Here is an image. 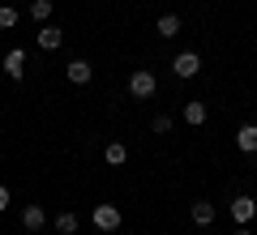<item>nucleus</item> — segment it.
<instances>
[{
  "mask_svg": "<svg viewBox=\"0 0 257 235\" xmlns=\"http://www.w3.org/2000/svg\"><path fill=\"white\" fill-rule=\"evenodd\" d=\"M128 94H133V99H150V94H155V73L150 69H133L128 73Z\"/></svg>",
  "mask_w": 257,
  "mask_h": 235,
  "instance_id": "obj_1",
  "label": "nucleus"
},
{
  "mask_svg": "<svg viewBox=\"0 0 257 235\" xmlns=\"http://www.w3.org/2000/svg\"><path fill=\"white\" fill-rule=\"evenodd\" d=\"M197 69H202L197 52H180V56L172 60V73H176V77H197Z\"/></svg>",
  "mask_w": 257,
  "mask_h": 235,
  "instance_id": "obj_2",
  "label": "nucleus"
},
{
  "mask_svg": "<svg viewBox=\"0 0 257 235\" xmlns=\"http://www.w3.org/2000/svg\"><path fill=\"white\" fill-rule=\"evenodd\" d=\"M231 218H236V222H253L257 218V201L253 197H231Z\"/></svg>",
  "mask_w": 257,
  "mask_h": 235,
  "instance_id": "obj_3",
  "label": "nucleus"
},
{
  "mask_svg": "<svg viewBox=\"0 0 257 235\" xmlns=\"http://www.w3.org/2000/svg\"><path fill=\"white\" fill-rule=\"evenodd\" d=\"M94 226H99V231H116L120 226V209L116 205H94Z\"/></svg>",
  "mask_w": 257,
  "mask_h": 235,
  "instance_id": "obj_4",
  "label": "nucleus"
},
{
  "mask_svg": "<svg viewBox=\"0 0 257 235\" xmlns=\"http://www.w3.org/2000/svg\"><path fill=\"white\" fill-rule=\"evenodd\" d=\"M5 73H9L13 82H22V77H26V52H18V47H13V52L5 56Z\"/></svg>",
  "mask_w": 257,
  "mask_h": 235,
  "instance_id": "obj_5",
  "label": "nucleus"
},
{
  "mask_svg": "<svg viewBox=\"0 0 257 235\" xmlns=\"http://www.w3.org/2000/svg\"><path fill=\"white\" fill-rule=\"evenodd\" d=\"M43 222H47L43 205H26L22 209V226H26V231H43Z\"/></svg>",
  "mask_w": 257,
  "mask_h": 235,
  "instance_id": "obj_6",
  "label": "nucleus"
},
{
  "mask_svg": "<svg viewBox=\"0 0 257 235\" xmlns=\"http://www.w3.org/2000/svg\"><path fill=\"white\" fill-rule=\"evenodd\" d=\"M236 145H240L244 154H257V124H244V128H240V133H236Z\"/></svg>",
  "mask_w": 257,
  "mask_h": 235,
  "instance_id": "obj_7",
  "label": "nucleus"
},
{
  "mask_svg": "<svg viewBox=\"0 0 257 235\" xmlns=\"http://www.w3.org/2000/svg\"><path fill=\"white\" fill-rule=\"evenodd\" d=\"M90 77H94V69H90L86 60H73V64H69V82H73V86H86Z\"/></svg>",
  "mask_w": 257,
  "mask_h": 235,
  "instance_id": "obj_8",
  "label": "nucleus"
},
{
  "mask_svg": "<svg viewBox=\"0 0 257 235\" xmlns=\"http://www.w3.org/2000/svg\"><path fill=\"white\" fill-rule=\"evenodd\" d=\"M60 30H56V26H43V30H39V47H43V52H56V47H60Z\"/></svg>",
  "mask_w": 257,
  "mask_h": 235,
  "instance_id": "obj_9",
  "label": "nucleus"
},
{
  "mask_svg": "<svg viewBox=\"0 0 257 235\" xmlns=\"http://www.w3.org/2000/svg\"><path fill=\"white\" fill-rule=\"evenodd\" d=\"M193 222H197V226H210L214 222V205H210V201H197V205H193Z\"/></svg>",
  "mask_w": 257,
  "mask_h": 235,
  "instance_id": "obj_10",
  "label": "nucleus"
},
{
  "mask_svg": "<svg viewBox=\"0 0 257 235\" xmlns=\"http://www.w3.org/2000/svg\"><path fill=\"white\" fill-rule=\"evenodd\" d=\"M56 231H60V235H73V231H77V214H73V209L56 214Z\"/></svg>",
  "mask_w": 257,
  "mask_h": 235,
  "instance_id": "obj_11",
  "label": "nucleus"
},
{
  "mask_svg": "<svg viewBox=\"0 0 257 235\" xmlns=\"http://www.w3.org/2000/svg\"><path fill=\"white\" fill-rule=\"evenodd\" d=\"M159 35H163V39L180 35V18H176V13H163V18H159Z\"/></svg>",
  "mask_w": 257,
  "mask_h": 235,
  "instance_id": "obj_12",
  "label": "nucleus"
},
{
  "mask_svg": "<svg viewBox=\"0 0 257 235\" xmlns=\"http://www.w3.org/2000/svg\"><path fill=\"white\" fill-rule=\"evenodd\" d=\"M184 120L189 124H206V103H184Z\"/></svg>",
  "mask_w": 257,
  "mask_h": 235,
  "instance_id": "obj_13",
  "label": "nucleus"
},
{
  "mask_svg": "<svg viewBox=\"0 0 257 235\" xmlns=\"http://www.w3.org/2000/svg\"><path fill=\"white\" fill-rule=\"evenodd\" d=\"M103 158H107L111 167H120V163H124V158H128V150H124V145H120V141H111L107 150H103Z\"/></svg>",
  "mask_w": 257,
  "mask_h": 235,
  "instance_id": "obj_14",
  "label": "nucleus"
},
{
  "mask_svg": "<svg viewBox=\"0 0 257 235\" xmlns=\"http://www.w3.org/2000/svg\"><path fill=\"white\" fill-rule=\"evenodd\" d=\"M30 18H35V22H47V18H52V0H35V5H30Z\"/></svg>",
  "mask_w": 257,
  "mask_h": 235,
  "instance_id": "obj_15",
  "label": "nucleus"
},
{
  "mask_svg": "<svg viewBox=\"0 0 257 235\" xmlns=\"http://www.w3.org/2000/svg\"><path fill=\"white\" fill-rule=\"evenodd\" d=\"M9 26H18V9L13 5H0V30H9Z\"/></svg>",
  "mask_w": 257,
  "mask_h": 235,
  "instance_id": "obj_16",
  "label": "nucleus"
},
{
  "mask_svg": "<svg viewBox=\"0 0 257 235\" xmlns=\"http://www.w3.org/2000/svg\"><path fill=\"white\" fill-rule=\"evenodd\" d=\"M150 128H155L159 137H163V133H172V116H155V120H150Z\"/></svg>",
  "mask_w": 257,
  "mask_h": 235,
  "instance_id": "obj_17",
  "label": "nucleus"
},
{
  "mask_svg": "<svg viewBox=\"0 0 257 235\" xmlns=\"http://www.w3.org/2000/svg\"><path fill=\"white\" fill-rule=\"evenodd\" d=\"M5 209H9V188L0 184V214H5Z\"/></svg>",
  "mask_w": 257,
  "mask_h": 235,
  "instance_id": "obj_18",
  "label": "nucleus"
},
{
  "mask_svg": "<svg viewBox=\"0 0 257 235\" xmlns=\"http://www.w3.org/2000/svg\"><path fill=\"white\" fill-rule=\"evenodd\" d=\"M236 235H253V231H236Z\"/></svg>",
  "mask_w": 257,
  "mask_h": 235,
  "instance_id": "obj_19",
  "label": "nucleus"
}]
</instances>
